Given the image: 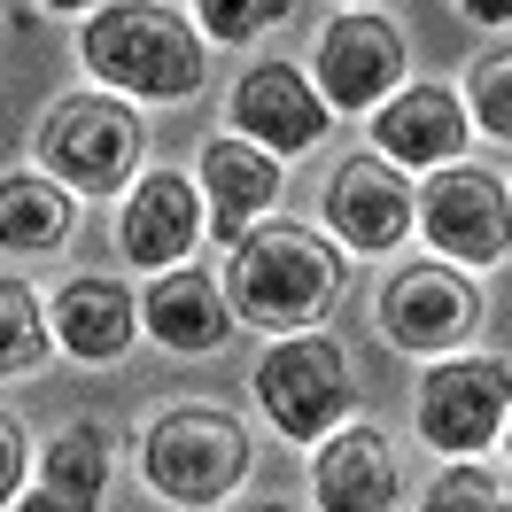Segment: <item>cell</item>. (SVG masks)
I'll return each mask as SVG.
<instances>
[{"label": "cell", "instance_id": "1", "mask_svg": "<svg viewBox=\"0 0 512 512\" xmlns=\"http://www.w3.org/2000/svg\"><path fill=\"white\" fill-rule=\"evenodd\" d=\"M218 288L233 303V319L264 326V334H303V326H319L342 303V249L326 233H311V225L264 218L225 256Z\"/></svg>", "mask_w": 512, "mask_h": 512}, {"label": "cell", "instance_id": "2", "mask_svg": "<svg viewBox=\"0 0 512 512\" xmlns=\"http://www.w3.org/2000/svg\"><path fill=\"white\" fill-rule=\"evenodd\" d=\"M86 70L132 101H187L202 86V32L163 0H109L86 16Z\"/></svg>", "mask_w": 512, "mask_h": 512}, {"label": "cell", "instance_id": "3", "mask_svg": "<svg viewBox=\"0 0 512 512\" xmlns=\"http://www.w3.org/2000/svg\"><path fill=\"white\" fill-rule=\"evenodd\" d=\"M39 171L63 194H125L140 156H148V125L109 94H63L39 117Z\"/></svg>", "mask_w": 512, "mask_h": 512}, {"label": "cell", "instance_id": "4", "mask_svg": "<svg viewBox=\"0 0 512 512\" xmlns=\"http://www.w3.org/2000/svg\"><path fill=\"white\" fill-rule=\"evenodd\" d=\"M140 474L156 497L171 505H225L241 474H249V435H241V419L233 412H210V404H179V412H163L148 427V443H140Z\"/></svg>", "mask_w": 512, "mask_h": 512}, {"label": "cell", "instance_id": "5", "mask_svg": "<svg viewBox=\"0 0 512 512\" xmlns=\"http://www.w3.org/2000/svg\"><path fill=\"white\" fill-rule=\"evenodd\" d=\"M256 404H264V419H272L288 443H326V435L350 427V412H357L350 357L334 350L326 334H288V342H272L264 365H256Z\"/></svg>", "mask_w": 512, "mask_h": 512}, {"label": "cell", "instance_id": "6", "mask_svg": "<svg viewBox=\"0 0 512 512\" xmlns=\"http://www.w3.org/2000/svg\"><path fill=\"white\" fill-rule=\"evenodd\" d=\"M419 233L435 241V264H505L512 256V194L481 163H450L419 194Z\"/></svg>", "mask_w": 512, "mask_h": 512}, {"label": "cell", "instance_id": "7", "mask_svg": "<svg viewBox=\"0 0 512 512\" xmlns=\"http://www.w3.org/2000/svg\"><path fill=\"white\" fill-rule=\"evenodd\" d=\"M505 419H512V365H497V357H443L419 381V443L427 450L474 458L505 435Z\"/></svg>", "mask_w": 512, "mask_h": 512}, {"label": "cell", "instance_id": "8", "mask_svg": "<svg viewBox=\"0 0 512 512\" xmlns=\"http://www.w3.org/2000/svg\"><path fill=\"white\" fill-rule=\"evenodd\" d=\"M404 63H412V47L396 32V16L342 8L319 39V101L326 109H373L381 117L388 101L404 94Z\"/></svg>", "mask_w": 512, "mask_h": 512}, {"label": "cell", "instance_id": "9", "mask_svg": "<svg viewBox=\"0 0 512 512\" xmlns=\"http://www.w3.org/2000/svg\"><path fill=\"white\" fill-rule=\"evenodd\" d=\"M481 326V295L466 272H443V264H404L381 288V334L412 357H458L466 334Z\"/></svg>", "mask_w": 512, "mask_h": 512}, {"label": "cell", "instance_id": "10", "mask_svg": "<svg viewBox=\"0 0 512 512\" xmlns=\"http://www.w3.org/2000/svg\"><path fill=\"white\" fill-rule=\"evenodd\" d=\"M412 225H419V194L404 187V171H396V163L350 156L334 179H326V233H334V249L388 256Z\"/></svg>", "mask_w": 512, "mask_h": 512}, {"label": "cell", "instance_id": "11", "mask_svg": "<svg viewBox=\"0 0 512 512\" xmlns=\"http://www.w3.org/2000/svg\"><path fill=\"white\" fill-rule=\"evenodd\" d=\"M326 109L319 86L295 63H256L241 86H233V140H249L264 156H303L326 140Z\"/></svg>", "mask_w": 512, "mask_h": 512}, {"label": "cell", "instance_id": "12", "mask_svg": "<svg viewBox=\"0 0 512 512\" xmlns=\"http://www.w3.org/2000/svg\"><path fill=\"white\" fill-rule=\"evenodd\" d=\"M202 233H210V210H202L194 179H179V171H148V179H132V202H125V218H117V249H125L140 272H171V264H187Z\"/></svg>", "mask_w": 512, "mask_h": 512}, {"label": "cell", "instance_id": "13", "mask_svg": "<svg viewBox=\"0 0 512 512\" xmlns=\"http://www.w3.org/2000/svg\"><path fill=\"white\" fill-rule=\"evenodd\" d=\"M466 132H474V117H466V101L450 86H404L373 117V148L396 171H450L458 148H466Z\"/></svg>", "mask_w": 512, "mask_h": 512}, {"label": "cell", "instance_id": "14", "mask_svg": "<svg viewBox=\"0 0 512 512\" xmlns=\"http://www.w3.org/2000/svg\"><path fill=\"white\" fill-rule=\"evenodd\" d=\"M272 202H280V156H264V148L233 140V132L202 148V210H210V233L225 249H241L256 225L272 218Z\"/></svg>", "mask_w": 512, "mask_h": 512}, {"label": "cell", "instance_id": "15", "mask_svg": "<svg viewBox=\"0 0 512 512\" xmlns=\"http://www.w3.org/2000/svg\"><path fill=\"white\" fill-rule=\"evenodd\" d=\"M319 512H388L396 505V450L381 427H334L311 458Z\"/></svg>", "mask_w": 512, "mask_h": 512}, {"label": "cell", "instance_id": "16", "mask_svg": "<svg viewBox=\"0 0 512 512\" xmlns=\"http://www.w3.org/2000/svg\"><path fill=\"white\" fill-rule=\"evenodd\" d=\"M101 489H109V435L94 419H70L32 458V489L16 497V512H94Z\"/></svg>", "mask_w": 512, "mask_h": 512}, {"label": "cell", "instance_id": "17", "mask_svg": "<svg viewBox=\"0 0 512 512\" xmlns=\"http://www.w3.org/2000/svg\"><path fill=\"white\" fill-rule=\"evenodd\" d=\"M140 326L156 334L163 350L210 357L225 334H233V303H225V288L210 272H163L156 288L140 295Z\"/></svg>", "mask_w": 512, "mask_h": 512}, {"label": "cell", "instance_id": "18", "mask_svg": "<svg viewBox=\"0 0 512 512\" xmlns=\"http://www.w3.org/2000/svg\"><path fill=\"white\" fill-rule=\"evenodd\" d=\"M47 334H55V350L109 365V357L132 350V295L117 280H70L55 295V311H47Z\"/></svg>", "mask_w": 512, "mask_h": 512}, {"label": "cell", "instance_id": "19", "mask_svg": "<svg viewBox=\"0 0 512 512\" xmlns=\"http://www.w3.org/2000/svg\"><path fill=\"white\" fill-rule=\"evenodd\" d=\"M70 225H78V210H70V194L47 171H8L0 179V249L47 256L70 241Z\"/></svg>", "mask_w": 512, "mask_h": 512}, {"label": "cell", "instance_id": "20", "mask_svg": "<svg viewBox=\"0 0 512 512\" xmlns=\"http://www.w3.org/2000/svg\"><path fill=\"white\" fill-rule=\"evenodd\" d=\"M55 350V334H47V311H39V295L24 280H0V381H16V373H39Z\"/></svg>", "mask_w": 512, "mask_h": 512}, {"label": "cell", "instance_id": "21", "mask_svg": "<svg viewBox=\"0 0 512 512\" xmlns=\"http://www.w3.org/2000/svg\"><path fill=\"white\" fill-rule=\"evenodd\" d=\"M466 117H474L481 132H497V140H512V47H497V55H481L474 70H466Z\"/></svg>", "mask_w": 512, "mask_h": 512}, {"label": "cell", "instance_id": "22", "mask_svg": "<svg viewBox=\"0 0 512 512\" xmlns=\"http://www.w3.org/2000/svg\"><path fill=\"white\" fill-rule=\"evenodd\" d=\"M419 512H512V474H489V466H450Z\"/></svg>", "mask_w": 512, "mask_h": 512}, {"label": "cell", "instance_id": "23", "mask_svg": "<svg viewBox=\"0 0 512 512\" xmlns=\"http://www.w3.org/2000/svg\"><path fill=\"white\" fill-rule=\"evenodd\" d=\"M288 16H295V0H202V8H194V24L210 39H225V47L272 32V24H288Z\"/></svg>", "mask_w": 512, "mask_h": 512}, {"label": "cell", "instance_id": "24", "mask_svg": "<svg viewBox=\"0 0 512 512\" xmlns=\"http://www.w3.org/2000/svg\"><path fill=\"white\" fill-rule=\"evenodd\" d=\"M32 489V443H24V427L0 412V512H16V497Z\"/></svg>", "mask_w": 512, "mask_h": 512}, {"label": "cell", "instance_id": "25", "mask_svg": "<svg viewBox=\"0 0 512 512\" xmlns=\"http://www.w3.org/2000/svg\"><path fill=\"white\" fill-rule=\"evenodd\" d=\"M466 16H474V24H505L512 0H466Z\"/></svg>", "mask_w": 512, "mask_h": 512}, {"label": "cell", "instance_id": "26", "mask_svg": "<svg viewBox=\"0 0 512 512\" xmlns=\"http://www.w3.org/2000/svg\"><path fill=\"white\" fill-rule=\"evenodd\" d=\"M241 512H295V505H280V497H264V505H241Z\"/></svg>", "mask_w": 512, "mask_h": 512}, {"label": "cell", "instance_id": "27", "mask_svg": "<svg viewBox=\"0 0 512 512\" xmlns=\"http://www.w3.org/2000/svg\"><path fill=\"white\" fill-rule=\"evenodd\" d=\"M505 443H512V419H505Z\"/></svg>", "mask_w": 512, "mask_h": 512}]
</instances>
